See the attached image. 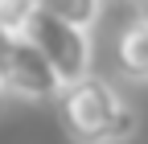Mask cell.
<instances>
[{
  "instance_id": "obj_1",
  "label": "cell",
  "mask_w": 148,
  "mask_h": 144,
  "mask_svg": "<svg viewBox=\"0 0 148 144\" xmlns=\"http://www.w3.org/2000/svg\"><path fill=\"white\" fill-rule=\"evenodd\" d=\"M58 115L74 144H127L140 132V115L99 74L58 91Z\"/></svg>"
},
{
  "instance_id": "obj_2",
  "label": "cell",
  "mask_w": 148,
  "mask_h": 144,
  "mask_svg": "<svg viewBox=\"0 0 148 144\" xmlns=\"http://www.w3.org/2000/svg\"><path fill=\"white\" fill-rule=\"evenodd\" d=\"M21 37L45 58V66L53 70V78H58L62 86H74L82 82L90 74V62H95V49H90V33L82 29H70L62 21H53V16H45L41 8H37L29 16V25Z\"/></svg>"
},
{
  "instance_id": "obj_3",
  "label": "cell",
  "mask_w": 148,
  "mask_h": 144,
  "mask_svg": "<svg viewBox=\"0 0 148 144\" xmlns=\"http://www.w3.org/2000/svg\"><path fill=\"white\" fill-rule=\"evenodd\" d=\"M0 86H4L8 95H16V99H29V103L58 99V91H62V82L53 78V70L45 66V58L25 37H12L8 58L0 66Z\"/></svg>"
},
{
  "instance_id": "obj_4",
  "label": "cell",
  "mask_w": 148,
  "mask_h": 144,
  "mask_svg": "<svg viewBox=\"0 0 148 144\" xmlns=\"http://www.w3.org/2000/svg\"><path fill=\"white\" fill-rule=\"evenodd\" d=\"M115 70L132 82H148V29L127 21L115 37Z\"/></svg>"
},
{
  "instance_id": "obj_5",
  "label": "cell",
  "mask_w": 148,
  "mask_h": 144,
  "mask_svg": "<svg viewBox=\"0 0 148 144\" xmlns=\"http://www.w3.org/2000/svg\"><path fill=\"white\" fill-rule=\"evenodd\" d=\"M37 8H41L45 16H53V21H62L70 29H82L90 33L103 12V0H37Z\"/></svg>"
},
{
  "instance_id": "obj_6",
  "label": "cell",
  "mask_w": 148,
  "mask_h": 144,
  "mask_svg": "<svg viewBox=\"0 0 148 144\" xmlns=\"http://www.w3.org/2000/svg\"><path fill=\"white\" fill-rule=\"evenodd\" d=\"M33 12H37V0H0V29L8 37H21Z\"/></svg>"
},
{
  "instance_id": "obj_7",
  "label": "cell",
  "mask_w": 148,
  "mask_h": 144,
  "mask_svg": "<svg viewBox=\"0 0 148 144\" xmlns=\"http://www.w3.org/2000/svg\"><path fill=\"white\" fill-rule=\"evenodd\" d=\"M132 21H140L148 29V0H136V16H132Z\"/></svg>"
},
{
  "instance_id": "obj_8",
  "label": "cell",
  "mask_w": 148,
  "mask_h": 144,
  "mask_svg": "<svg viewBox=\"0 0 148 144\" xmlns=\"http://www.w3.org/2000/svg\"><path fill=\"white\" fill-rule=\"evenodd\" d=\"M8 45H12V37L0 29V66H4V58H8Z\"/></svg>"
},
{
  "instance_id": "obj_9",
  "label": "cell",
  "mask_w": 148,
  "mask_h": 144,
  "mask_svg": "<svg viewBox=\"0 0 148 144\" xmlns=\"http://www.w3.org/2000/svg\"><path fill=\"white\" fill-rule=\"evenodd\" d=\"M0 91H4V86H0Z\"/></svg>"
}]
</instances>
